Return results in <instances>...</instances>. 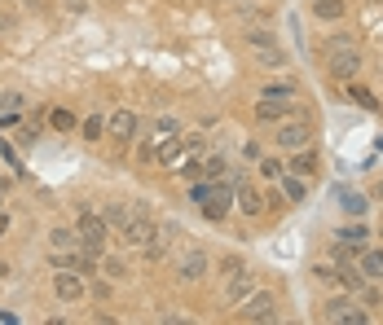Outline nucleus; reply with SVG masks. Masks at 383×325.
Returning <instances> with one entry per match:
<instances>
[{"mask_svg": "<svg viewBox=\"0 0 383 325\" xmlns=\"http://www.w3.org/2000/svg\"><path fill=\"white\" fill-rule=\"evenodd\" d=\"M5 233H9V211L0 207V237H5Z\"/></svg>", "mask_w": 383, "mask_h": 325, "instance_id": "obj_40", "label": "nucleus"}, {"mask_svg": "<svg viewBox=\"0 0 383 325\" xmlns=\"http://www.w3.org/2000/svg\"><path fill=\"white\" fill-rule=\"evenodd\" d=\"M357 268L366 273V281H383V246H366L357 255Z\"/></svg>", "mask_w": 383, "mask_h": 325, "instance_id": "obj_17", "label": "nucleus"}, {"mask_svg": "<svg viewBox=\"0 0 383 325\" xmlns=\"http://www.w3.org/2000/svg\"><path fill=\"white\" fill-rule=\"evenodd\" d=\"M286 115H291V102H286V97H260L256 102V119L260 123H282Z\"/></svg>", "mask_w": 383, "mask_h": 325, "instance_id": "obj_13", "label": "nucleus"}, {"mask_svg": "<svg viewBox=\"0 0 383 325\" xmlns=\"http://www.w3.org/2000/svg\"><path fill=\"white\" fill-rule=\"evenodd\" d=\"M97 273H102V277H111V281H128V277H132V268L119 260V255H111V251H106V255L97 260Z\"/></svg>", "mask_w": 383, "mask_h": 325, "instance_id": "obj_21", "label": "nucleus"}, {"mask_svg": "<svg viewBox=\"0 0 383 325\" xmlns=\"http://www.w3.org/2000/svg\"><path fill=\"white\" fill-rule=\"evenodd\" d=\"M335 286H344L348 294H357L366 286V273L357 268V260H344V268H335Z\"/></svg>", "mask_w": 383, "mask_h": 325, "instance_id": "obj_16", "label": "nucleus"}, {"mask_svg": "<svg viewBox=\"0 0 383 325\" xmlns=\"http://www.w3.org/2000/svg\"><path fill=\"white\" fill-rule=\"evenodd\" d=\"M79 136H84V141H102L106 136V119L102 115H88L84 123H79Z\"/></svg>", "mask_w": 383, "mask_h": 325, "instance_id": "obj_28", "label": "nucleus"}, {"mask_svg": "<svg viewBox=\"0 0 383 325\" xmlns=\"http://www.w3.org/2000/svg\"><path fill=\"white\" fill-rule=\"evenodd\" d=\"M0 198H5V189H0Z\"/></svg>", "mask_w": 383, "mask_h": 325, "instance_id": "obj_42", "label": "nucleus"}, {"mask_svg": "<svg viewBox=\"0 0 383 325\" xmlns=\"http://www.w3.org/2000/svg\"><path fill=\"white\" fill-rule=\"evenodd\" d=\"M256 167H260V176H269V180H278V176L286 172L282 159H256Z\"/></svg>", "mask_w": 383, "mask_h": 325, "instance_id": "obj_30", "label": "nucleus"}, {"mask_svg": "<svg viewBox=\"0 0 383 325\" xmlns=\"http://www.w3.org/2000/svg\"><path fill=\"white\" fill-rule=\"evenodd\" d=\"M208 273H212V255L203 246H185L181 255H176V277H181L185 286H198Z\"/></svg>", "mask_w": 383, "mask_h": 325, "instance_id": "obj_4", "label": "nucleus"}, {"mask_svg": "<svg viewBox=\"0 0 383 325\" xmlns=\"http://www.w3.org/2000/svg\"><path fill=\"white\" fill-rule=\"evenodd\" d=\"M379 237H383V233H379Z\"/></svg>", "mask_w": 383, "mask_h": 325, "instance_id": "obj_44", "label": "nucleus"}, {"mask_svg": "<svg viewBox=\"0 0 383 325\" xmlns=\"http://www.w3.org/2000/svg\"><path fill=\"white\" fill-rule=\"evenodd\" d=\"M282 198L286 203H304V176H295V172H282Z\"/></svg>", "mask_w": 383, "mask_h": 325, "instance_id": "obj_23", "label": "nucleus"}, {"mask_svg": "<svg viewBox=\"0 0 383 325\" xmlns=\"http://www.w3.org/2000/svg\"><path fill=\"white\" fill-rule=\"evenodd\" d=\"M49 251H79V233L75 229H53L49 233Z\"/></svg>", "mask_w": 383, "mask_h": 325, "instance_id": "obj_25", "label": "nucleus"}, {"mask_svg": "<svg viewBox=\"0 0 383 325\" xmlns=\"http://www.w3.org/2000/svg\"><path fill=\"white\" fill-rule=\"evenodd\" d=\"M331 75H335V79H344V84L361 75V53H357V45L331 53Z\"/></svg>", "mask_w": 383, "mask_h": 325, "instance_id": "obj_10", "label": "nucleus"}, {"mask_svg": "<svg viewBox=\"0 0 383 325\" xmlns=\"http://www.w3.org/2000/svg\"><path fill=\"white\" fill-rule=\"evenodd\" d=\"M234 189H238V180L234 176H221V180H208V198L198 203V211L208 216L212 224H221L229 216V207H234Z\"/></svg>", "mask_w": 383, "mask_h": 325, "instance_id": "obj_2", "label": "nucleus"}, {"mask_svg": "<svg viewBox=\"0 0 383 325\" xmlns=\"http://www.w3.org/2000/svg\"><path fill=\"white\" fill-rule=\"evenodd\" d=\"M318 167H322L318 150H313V145H304V150H295V154H291V163H286V172H295V176H318Z\"/></svg>", "mask_w": 383, "mask_h": 325, "instance_id": "obj_15", "label": "nucleus"}, {"mask_svg": "<svg viewBox=\"0 0 383 325\" xmlns=\"http://www.w3.org/2000/svg\"><path fill=\"white\" fill-rule=\"evenodd\" d=\"M5 5H13V0H5Z\"/></svg>", "mask_w": 383, "mask_h": 325, "instance_id": "obj_43", "label": "nucleus"}, {"mask_svg": "<svg viewBox=\"0 0 383 325\" xmlns=\"http://www.w3.org/2000/svg\"><path fill=\"white\" fill-rule=\"evenodd\" d=\"M234 312H238L242 321H269V325H273V321H278V299H273L269 290H260V286H256L247 299L234 308Z\"/></svg>", "mask_w": 383, "mask_h": 325, "instance_id": "obj_6", "label": "nucleus"}, {"mask_svg": "<svg viewBox=\"0 0 383 325\" xmlns=\"http://www.w3.org/2000/svg\"><path fill=\"white\" fill-rule=\"evenodd\" d=\"M256 286H260V277L251 273V268H234V273L225 277V303H229V308H238Z\"/></svg>", "mask_w": 383, "mask_h": 325, "instance_id": "obj_8", "label": "nucleus"}, {"mask_svg": "<svg viewBox=\"0 0 383 325\" xmlns=\"http://www.w3.org/2000/svg\"><path fill=\"white\" fill-rule=\"evenodd\" d=\"M242 40H247V49H269V45H278V35H273L269 26H247Z\"/></svg>", "mask_w": 383, "mask_h": 325, "instance_id": "obj_26", "label": "nucleus"}, {"mask_svg": "<svg viewBox=\"0 0 383 325\" xmlns=\"http://www.w3.org/2000/svg\"><path fill=\"white\" fill-rule=\"evenodd\" d=\"M75 233H79V251H88V255H106L111 251V237L115 229L102 220V211H93L88 203H79V216H75Z\"/></svg>", "mask_w": 383, "mask_h": 325, "instance_id": "obj_1", "label": "nucleus"}, {"mask_svg": "<svg viewBox=\"0 0 383 325\" xmlns=\"http://www.w3.org/2000/svg\"><path fill=\"white\" fill-rule=\"evenodd\" d=\"M366 237H370V229H366V224H361V220H352V224H344V229H339V233H335V246H339V251H344V255H348V260H357V255H361V251H366Z\"/></svg>", "mask_w": 383, "mask_h": 325, "instance_id": "obj_9", "label": "nucleus"}, {"mask_svg": "<svg viewBox=\"0 0 383 325\" xmlns=\"http://www.w3.org/2000/svg\"><path fill=\"white\" fill-rule=\"evenodd\" d=\"M0 154H5V163L13 167V172H22V159H18V150H13L9 141H0Z\"/></svg>", "mask_w": 383, "mask_h": 325, "instance_id": "obj_36", "label": "nucleus"}, {"mask_svg": "<svg viewBox=\"0 0 383 325\" xmlns=\"http://www.w3.org/2000/svg\"><path fill=\"white\" fill-rule=\"evenodd\" d=\"M88 294H93L97 303H106V299H111V277H97V273H93V281H88Z\"/></svg>", "mask_w": 383, "mask_h": 325, "instance_id": "obj_29", "label": "nucleus"}, {"mask_svg": "<svg viewBox=\"0 0 383 325\" xmlns=\"http://www.w3.org/2000/svg\"><path fill=\"white\" fill-rule=\"evenodd\" d=\"M251 53H256V66H265V70H282L286 62H291V58L282 53V45H269V49H251Z\"/></svg>", "mask_w": 383, "mask_h": 325, "instance_id": "obj_22", "label": "nucleus"}, {"mask_svg": "<svg viewBox=\"0 0 383 325\" xmlns=\"http://www.w3.org/2000/svg\"><path fill=\"white\" fill-rule=\"evenodd\" d=\"M49 123H53V132H75L79 128V119H75V110H53V115H49Z\"/></svg>", "mask_w": 383, "mask_h": 325, "instance_id": "obj_27", "label": "nucleus"}, {"mask_svg": "<svg viewBox=\"0 0 383 325\" xmlns=\"http://www.w3.org/2000/svg\"><path fill=\"white\" fill-rule=\"evenodd\" d=\"M53 294H58V303L75 308V303L88 294V277L75 273V268H58V273H53Z\"/></svg>", "mask_w": 383, "mask_h": 325, "instance_id": "obj_5", "label": "nucleus"}, {"mask_svg": "<svg viewBox=\"0 0 383 325\" xmlns=\"http://www.w3.org/2000/svg\"><path fill=\"white\" fill-rule=\"evenodd\" d=\"M106 132H111V141H132L141 132V119H136V110H115V115L106 119Z\"/></svg>", "mask_w": 383, "mask_h": 325, "instance_id": "obj_11", "label": "nucleus"}, {"mask_svg": "<svg viewBox=\"0 0 383 325\" xmlns=\"http://www.w3.org/2000/svg\"><path fill=\"white\" fill-rule=\"evenodd\" d=\"M176 132H181V123H176V119H159L150 136H155V141H163V136H176Z\"/></svg>", "mask_w": 383, "mask_h": 325, "instance_id": "obj_31", "label": "nucleus"}, {"mask_svg": "<svg viewBox=\"0 0 383 325\" xmlns=\"http://www.w3.org/2000/svg\"><path fill=\"white\" fill-rule=\"evenodd\" d=\"M313 273H318V281H326V286H335V268H331V264H318Z\"/></svg>", "mask_w": 383, "mask_h": 325, "instance_id": "obj_38", "label": "nucleus"}, {"mask_svg": "<svg viewBox=\"0 0 383 325\" xmlns=\"http://www.w3.org/2000/svg\"><path fill=\"white\" fill-rule=\"evenodd\" d=\"M375 198H383V180H379V185H375Z\"/></svg>", "mask_w": 383, "mask_h": 325, "instance_id": "obj_41", "label": "nucleus"}, {"mask_svg": "<svg viewBox=\"0 0 383 325\" xmlns=\"http://www.w3.org/2000/svg\"><path fill=\"white\" fill-rule=\"evenodd\" d=\"M260 97H286V102H295V84H269Z\"/></svg>", "mask_w": 383, "mask_h": 325, "instance_id": "obj_33", "label": "nucleus"}, {"mask_svg": "<svg viewBox=\"0 0 383 325\" xmlns=\"http://www.w3.org/2000/svg\"><path fill=\"white\" fill-rule=\"evenodd\" d=\"M348 97H352V102H357L361 110H370V115L379 110V97H375L370 88H366V84H357V79H348Z\"/></svg>", "mask_w": 383, "mask_h": 325, "instance_id": "obj_24", "label": "nucleus"}, {"mask_svg": "<svg viewBox=\"0 0 383 325\" xmlns=\"http://www.w3.org/2000/svg\"><path fill=\"white\" fill-rule=\"evenodd\" d=\"M339 49H352V35H331L326 40V53H339Z\"/></svg>", "mask_w": 383, "mask_h": 325, "instance_id": "obj_37", "label": "nucleus"}, {"mask_svg": "<svg viewBox=\"0 0 383 325\" xmlns=\"http://www.w3.org/2000/svg\"><path fill=\"white\" fill-rule=\"evenodd\" d=\"M234 207H238L247 220H260V216H265V193H260L256 185H238V189H234Z\"/></svg>", "mask_w": 383, "mask_h": 325, "instance_id": "obj_12", "label": "nucleus"}, {"mask_svg": "<svg viewBox=\"0 0 383 325\" xmlns=\"http://www.w3.org/2000/svg\"><path fill=\"white\" fill-rule=\"evenodd\" d=\"M286 203H282V189H273L269 198H265V211H282Z\"/></svg>", "mask_w": 383, "mask_h": 325, "instance_id": "obj_39", "label": "nucleus"}, {"mask_svg": "<svg viewBox=\"0 0 383 325\" xmlns=\"http://www.w3.org/2000/svg\"><path fill=\"white\" fill-rule=\"evenodd\" d=\"M155 150H159V141H155V136L141 141V145H136V163H150V159H155Z\"/></svg>", "mask_w": 383, "mask_h": 325, "instance_id": "obj_35", "label": "nucleus"}, {"mask_svg": "<svg viewBox=\"0 0 383 325\" xmlns=\"http://www.w3.org/2000/svg\"><path fill=\"white\" fill-rule=\"evenodd\" d=\"M136 216V203H106V211H102V220L106 224H111V229L119 233V229H124V224Z\"/></svg>", "mask_w": 383, "mask_h": 325, "instance_id": "obj_20", "label": "nucleus"}, {"mask_svg": "<svg viewBox=\"0 0 383 325\" xmlns=\"http://www.w3.org/2000/svg\"><path fill=\"white\" fill-rule=\"evenodd\" d=\"M22 106V93H0V115H13Z\"/></svg>", "mask_w": 383, "mask_h": 325, "instance_id": "obj_34", "label": "nucleus"}, {"mask_svg": "<svg viewBox=\"0 0 383 325\" xmlns=\"http://www.w3.org/2000/svg\"><path fill=\"white\" fill-rule=\"evenodd\" d=\"M273 145H278L282 154H295V150L313 145V123L308 119H282L278 132H273Z\"/></svg>", "mask_w": 383, "mask_h": 325, "instance_id": "obj_3", "label": "nucleus"}, {"mask_svg": "<svg viewBox=\"0 0 383 325\" xmlns=\"http://www.w3.org/2000/svg\"><path fill=\"white\" fill-rule=\"evenodd\" d=\"M155 159H159V167L176 172V163L185 159V136H181V132H176V136H163V145L155 150Z\"/></svg>", "mask_w": 383, "mask_h": 325, "instance_id": "obj_14", "label": "nucleus"}, {"mask_svg": "<svg viewBox=\"0 0 383 325\" xmlns=\"http://www.w3.org/2000/svg\"><path fill=\"white\" fill-rule=\"evenodd\" d=\"M322 321H352V325H366V321H370V308H361L357 299H331V303H322Z\"/></svg>", "mask_w": 383, "mask_h": 325, "instance_id": "obj_7", "label": "nucleus"}, {"mask_svg": "<svg viewBox=\"0 0 383 325\" xmlns=\"http://www.w3.org/2000/svg\"><path fill=\"white\" fill-rule=\"evenodd\" d=\"M357 299H361V308H379V303H383V290L361 286V290H357Z\"/></svg>", "mask_w": 383, "mask_h": 325, "instance_id": "obj_32", "label": "nucleus"}, {"mask_svg": "<svg viewBox=\"0 0 383 325\" xmlns=\"http://www.w3.org/2000/svg\"><path fill=\"white\" fill-rule=\"evenodd\" d=\"M313 18H318V22H344L348 18V5H344V0H313Z\"/></svg>", "mask_w": 383, "mask_h": 325, "instance_id": "obj_19", "label": "nucleus"}, {"mask_svg": "<svg viewBox=\"0 0 383 325\" xmlns=\"http://www.w3.org/2000/svg\"><path fill=\"white\" fill-rule=\"evenodd\" d=\"M339 211H344L348 220H361L366 211H370V198H366V193H352V189H339Z\"/></svg>", "mask_w": 383, "mask_h": 325, "instance_id": "obj_18", "label": "nucleus"}]
</instances>
